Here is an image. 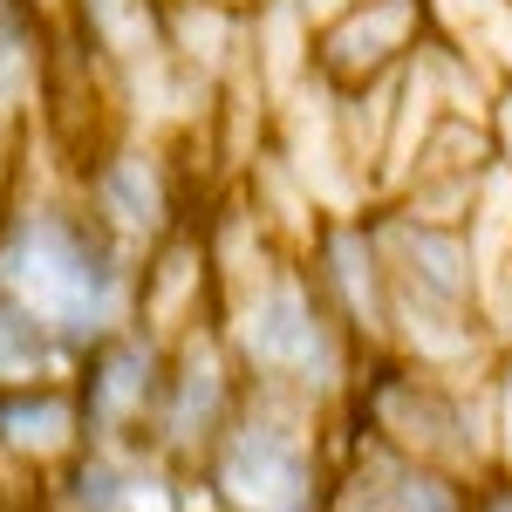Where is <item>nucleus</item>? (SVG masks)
Returning a JSON list of instances; mask_svg holds the SVG:
<instances>
[{
    "label": "nucleus",
    "instance_id": "f257e3e1",
    "mask_svg": "<svg viewBox=\"0 0 512 512\" xmlns=\"http://www.w3.org/2000/svg\"><path fill=\"white\" fill-rule=\"evenodd\" d=\"M0 294L82 355L144 321V260L76 185H35L14 171L0 192Z\"/></svg>",
    "mask_w": 512,
    "mask_h": 512
},
{
    "label": "nucleus",
    "instance_id": "f03ea898",
    "mask_svg": "<svg viewBox=\"0 0 512 512\" xmlns=\"http://www.w3.org/2000/svg\"><path fill=\"white\" fill-rule=\"evenodd\" d=\"M219 335L246 390L315 403V410H342L369 369V349L321 301L315 274L294 253H267L219 287Z\"/></svg>",
    "mask_w": 512,
    "mask_h": 512
},
{
    "label": "nucleus",
    "instance_id": "7ed1b4c3",
    "mask_svg": "<svg viewBox=\"0 0 512 512\" xmlns=\"http://www.w3.org/2000/svg\"><path fill=\"white\" fill-rule=\"evenodd\" d=\"M328 417L335 410L246 390L233 424L192 472V499L205 512H328L342 472Z\"/></svg>",
    "mask_w": 512,
    "mask_h": 512
},
{
    "label": "nucleus",
    "instance_id": "20e7f679",
    "mask_svg": "<svg viewBox=\"0 0 512 512\" xmlns=\"http://www.w3.org/2000/svg\"><path fill=\"white\" fill-rule=\"evenodd\" d=\"M239 396H246V383H239L233 349L219 335V315L192 321L164 349V390H158V417H151L144 451H158L164 465H178V472L192 478L205 465V451L219 444V431L233 424Z\"/></svg>",
    "mask_w": 512,
    "mask_h": 512
},
{
    "label": "nucleus",
    "instance_id": "39448f33",
    "mask_svg": "<svg viewBox=\"0 0 512 512\" xmlns=\"http://www.w3.org/2000/svg\"><path fill=\"white\" fill-rule=\"evenodd\" d=\"M76 192L137 260H151L164 239L185 233L171 158H164L158 144H144V137H110V144H96L76 171Z\"/></svg>",
    "mask_w": 512,
    "mask_h": 512
},
{
    "label": "nucleus",
    "instance_id": "423d86ee",
    "mask_svg": "<svg viewBox=\"0 0 512 512\" xmlns=\"http://www.w3.org/2000/svg\"><path fill=\"white\" fill-rule=\"evenodd\" d=\"M164 342L158 328H123L110 342L76 355L69 383L82 403V431L89 444H144L151 417H158V390H164Z\"/></svg>",
    "mask_w": 512,
    "mask_h": 512
},
{
    "label": "nucleus",
    "instance_id": "0eeeda50",
    "mask_svg": "<svg viewBox=\"0 0 512 512\" xmlns=\"http://www.w3.org/2000/svg\"><path fill=\"white\" fill-rule=\"evenodd\" d=\"M301 267L315 274L321 301L349 321V335L369 355H390V328H396V301H390V267L376 246V219L369 212H328L308 233Z\"/></svg>",
    "mask_w": 512,
    "mask_h": 512
},
{
    "label": "nucleus",
    "instance_id": "6e6552de",
    "mask_svg": "<svg viewBox=\"0 0 512 512\" xmlns=\"http://www.w3.org/2000/svg\"><path fill=\"white\" fill-rule=\"evenodd\" d=\"M431 41L424 0H355L328 28H315V82L328 96L383 89L410 69V55Z\"/></svg>",
    "mask_w": 512,
    "mask_h": 512
},
{
    "label": "nucleus",
    "instance_id": "1a4fd4ad",
    "mask_svg": "<svg viewBox=\"0 0 512 512\" xmlns=\"http://www.w3.org/2000/svg\"><path fill=\"white\" fill-rule=\"evenodd\" d=\"M328 512H478V478L424 465L383 437L355 431L342 444V472Z\"/></svg>",
    "mask_w": 512,
    "mask_h": 512
},
{
    "label": "nucleus",
    "instance_id": "9d476101",
    "mask_svg": "<svg viewBox=\"0 0 512 512\" xmlns=\"http://www.w3.org/2000/svg\"><path fill=\"white\" fill-rule=\"evenodd\" d=\"M48 512H192V492L144 444H82L48 478Z\"/></svg>",
    "mask_w": 512,
    "mask_h": 512
},
{
    "label": "nucleus",
    "instance_id": "9b49d317",
    "mask_svg": "<svg viewBox=\"0 0 512 512\" xmlns=\"http://www.w3.org/2000/svg\"><path fill=\"white\" fill-rule=\"evenodd\" d=\"M82 444H89V431H82V403H76L69 376L0 390V465H14V472L48 485Z\"/></svg>",
    "mask_w": 512,
    "mask_h": 512
},
{
    "label": "nucleus",
    "instance_id": "f8f14e48",
    "mask_svg": "<svg viewBox=\"0 0 512 512\" xmlns=\"http://www.w3.org/2000/svg\"><path fill=\"white\" fill-rule=\"evenodd\" d=\"M48 76V21L41 0H0V144L28 123Z\"/></svg>",
    "mask_w": 512,
    "mask_h": 512
},
{
    "label": "nucleus",
    "instance_id": "ddd939ff",
    "mask_svg": "<svg viewBox=\"0 0 512 512\" xmlns=\"http://www.w3.org/2000/svg\"><path fill=\"white\" fill-rule=\"evenodd\" d=\"M431 7V35L458 48L478 76L499 89L512 82V0H424Z\"/></svg>",
    "mask_w": 512,
    "mask_h": 512
},
{
    "label": "nucleus",
    "instance_id": "4468645a",
    "mask_svg": "<svg viewBox=\"0 0 512 512\" xmlns=\"http://www.w3.org/2000/svg\"><path fill=\"white\" fill-rule=\"evenodd\" d=\"M69 369H76V349L55 342L21 301L0 294V390H14V383H55Z\"/></svg>",
    "mask_w": 512,
    "mask_h": 512
},
{
    "label": "nucleus",
    "instance_id": "2eb2a0df",
    "mask_svg": "<svg viewBox=\"0 0 512 512\" xmlns=\"http://www.w3.org/2000/svg\"><path fill=\"white\" fill-rule=\"evenodd\" d=\"M492 158L512 171V82L499 89V103H492Z\"/></svg>",
    "mask_w": 512,
    "mask_h": 512
}]
</instances>
